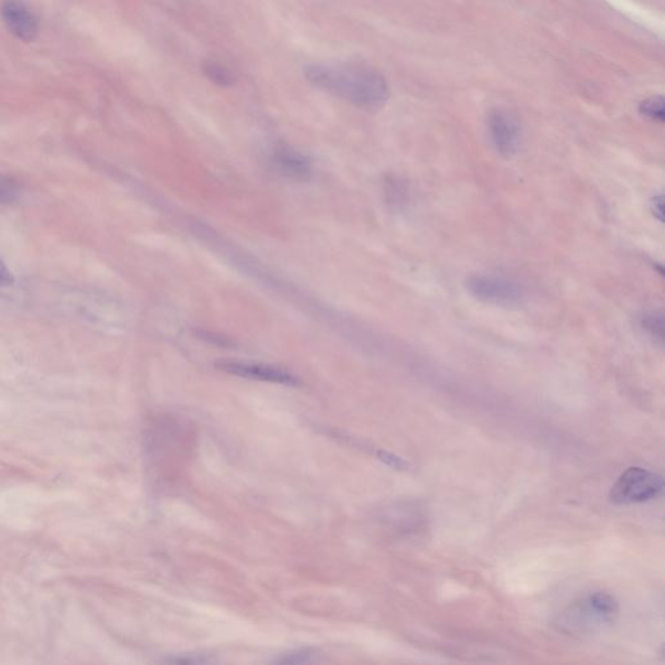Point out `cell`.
<instances>
[{
    "mask_svg": "<svg viewBox=\"0 0 665 665\" xmlns=\"http://www.w3.org/2000/svg\"><path fill=\"white\" fill-rule=\"evenodd\" d=\"M313 87L356 107L377 109L389 99V87L380 73L356 63H318L304 69Z\"/></svg>",
    "mask_w": 665,
    "mask_h": 665,
    "instance_id": "1",
    "label": "cell"
},
{
    "mask_svg": "<svg viewBox=\"0 0 665 665\" xmlns=\"http://www.w3.org/2000/svg\"><path fill=\"white\" fill-rule=\"evenodd\" d=\"M663 489L661 476L640 466H632L617 478L610 496L616 504L643 503L660 495Z\"/></svg>",
    "mask_w": 665,
    "mask_h": 665,
    "instance_id": "2",
    "label": "cell"
},
{
    "mask_svg": "<svg viewBox=\"0 0 665 665\" xmlns=\"http://www.w3.org/2000/svg\"><path fill=\"white\" fill-rule=\"evenodd\" d=\"M619 614V605L614 596L596 593L577 603L567 614L566 625L579 632H591L614 623Z\"/></svg>",
    "mask_w": 665,
    "mask_h": 665,
    "instance_id": "3",
    "label": "cell"
},
{
    "mask_svg": "<svg viewBox=\"0 0 665 665\" xmlns=\"http://www.w3.org/2000/svg\"><path fill=\"white\" fill-rule=\"evenodd\" d=\"M466 289L476 300L496 306H515L524 297L519 283L498 274H472L466 281Z\"/></svg>",
    "mask_w": 665,
    "mask_h": 665,
    "instance_id": "4",
    "label": "cell"
},
{
    "mask_svg": "<svg viewBox=\"0 0 665 665\" xmlns=\"http://www.w3.org/2000/svg\"><path fill=\"white\" fill-rule=\"evenodd\" d=\"M217 368L232 376L248 378V380L263 381V383H280V385L295 386L298 378L280 366L263 365V363L242 362V360H226L217 363Z\"/></svg>",
    "mask_w": 665,
    "mask_h": 665,
    "instance_id": "5",
    "label": "cell"
},
{
    "mask_svg": "<svg viewBox=\"0 0 665 665\" xmlns=\"http://www.w3.org/2000/svg\"><path fill=\"white\" fill-rule=\"evenodd\" d=\"M0 16L8 31L23 42H32L40 32V23L23 0H3Z\"/></svg>",
    "mask_w": 665,
    "mask_h": 665,
    "instance_id": "6",
    "label": "cell"
},
{
    "mask_svg": "<svg viewBox=\"0 0 665 665\" xmlns=\"http://www.w3.org/2000/svg\"><path fill=\"white\" fill-rule=\"evenodd\" d=\"M487 124L495 150L504 158L515 155L520 144V130L515 118L503 109H495L490 114Z\"/></svg>",
    "mask_w": 665,
    "mask_h": 665,
    "instance_id": "7",
    "label": "cell"
},
{
    "mask_svg": "<svg viewBox=\"0 0 665 665\" xmlns=\"http://www.w3.org/2000/svg\"><path fill=\"white\" fill-rule=\"evenodd\" d=\"M271 164L277 173L291 181L306 182L312 177L311 161L300 151L285 144L272 151Z\"/></svg>",
    "mask_w": 665,
    "mask_h": 665,
    "instance_id": "8",
    "label": "cell"
},
{
    "mask_svg": "<svg viewBox=\"0 0 665 665\" xmlns=\"http://www.w3.org/2000/svg\"><path fill=\"white\" fill-rule=\"evenodd\" d=\"M203 73L209 81L218 85V87H232L235 84V77L227 68L216 63V61H207L203 65Z\"/></svg>",
    "mask_w": 665,
    "mask_h": 665,
    "instance_id": "9",
    "label": "cell"
},
{
    "mask_svg": "<svg viewBox=\"0 0 665 665\" xmlns=\"http://www.w3.org/2000/svg\"><path fill=\"white\" fill-rule=\"evenodd\" d=\"M641 327L646 330L650 336L663 341L664 337V318L661 312H649L641 319Z\"/></svg>",
    "mask_w": 665,
    "mask_h": 665,
    "instance_id": "10",
    "label": "cell"
},
{
    "mask_svg": "<svg viewBox=\"0 0 665 665\" xmlns=\"http://www.w3.org/2000/svg\"><path fill=\"white\" fill-rule=\"evenodd\" d=\"M20 186L11 177L0 176V204H11L19 199Z\"/></svg>",
    "mask_w": 665,
    "mask_h": 665,
    "instance_id": "11",
    "label": "cell"
},
{
    "mask_svg": "<svg viewBox=\"0 0 665 665\" xmlns=\"http://www.w3.org/2000/svg\"><path fill=\"white\" fill-rule=\"evenodd\" d=\"M641 114L656 121H664V100L661 97H650L641 103Z\"/></svg>",
    "mask_w": 665,
    "mask_h": 665,
    "instance_id": "12",
    "label": "cell"
},
{
    "mask_svg": "<svg viewBox=\"0 0 665 665\" xmlns=\"http://www.w3.org/2000/svg\"><path fill=\"white\" fill-rule=\"evenodd\" d=\"M309 651H295L292 654H288L285 658L281 659L279 663H304V661H309Z\"/></svg>",
    "mask_w": 665,
    "mask_h": 665,
    "instance_id": "13",
    "label": "cell"
},
{
    "mask_svg": "<svg viewBox=\"0 0 665 665\" xmlns=\"http://www.w3.org/2000/svg\"><path fill=\"white\" fill-rule=\"evenodd\" d=\"M12 283H14V276H12L7 265L0 260V288H5V286H10Z\"/></svg>",
    "mask_w": 665,
    "mask_h": 665,
    "instance_id": "14",
    "label": "cell"
}]
</instances>
